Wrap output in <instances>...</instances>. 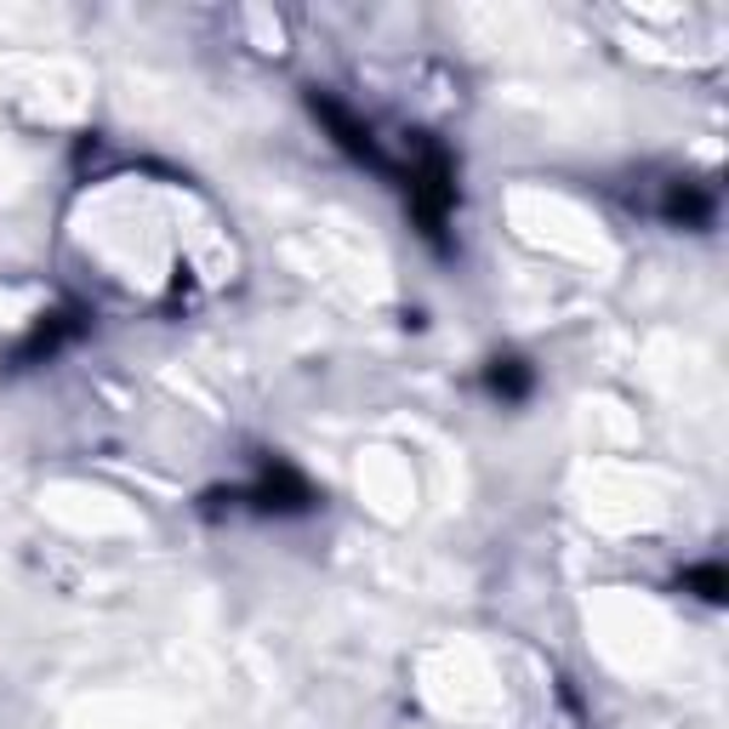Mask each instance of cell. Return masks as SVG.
<instances>
[{
  "instance_id": "1",
  "label": "cell",
  "mask_w": 729,
  "mask_h": 729,
  "mask_svg": "<svg viewBox=\"0 0 729 729\" xmlns=\"http://www.w3.org/2000/svg\"><path fill=\"white\" fill-rule=\"evenodd\" d=\"M411 206H416V217H422L427 234H440L445 211L456 206V183H451V171H445L440 155H427L422 171H411Z\"/></svg>"
},
{
  "instance_id": "2",
  "label": "cell",
  "mask_w": 729,
  "mask_h": 729,
  "mask_svg": "<svg viewBox=\"0 0 729 729\" xmlns=\"http://www.w3.org/2000/svg\"><path fill=\"white\" fill-rule=\"evenodd\" d=\"M252 502L257 508H279V513H290V508H308V484H303V473L297 467H285V462H274L263 479H257V491H252Z\"/></svg>"
},
{
  "instance_id": "3",
  "label": "cell",
  "mask_w": 729,
  "mask_h": 729,
  "mask_svg": "<svg viewBox=\"0 0 729 729\" xmlns=\"http://www.w3.org/2000/svg\"><path fill=\"white\" fill-rule=\"evenodd\" d=\"M314 115L336 131V142H343L348 155H359V160H371V166H376V142H371V131H365V126H359L343 104H331V97H314Z\"/></svg>"
},
{
  "instance_id": "4",
  "label": "cell",
  "mask_w": 729,
  "mask_h": 729,
  "mask_svg": "<svg viewBox=\"0 0 729 729\" xmlns=\"http://www.w3.org/2000/svg\"><path fill=\"white\" fill-rule=\"evenodd\" d=\"M80 331V314H52V319H46V325H35V336H29V343L18 348V359H40V354H58L63 343H69V336Z\"/></svg>"
},
{
  "instance_id": "5",
  "label": "cell",
  "mask_w": 729,
  "mask_h": 729,
  "mask_svg": "<svg viewBox=\"0 0 729 729\" xmlns=\"http://www.w3.org/2000/svg\"><path fill=\"white\" fill-rule=\"evenodd\" d=\"M484 382H491L496 400H524V394H530V365H524V359H491Z\"/></svg>"
},
{
  "instance_id": "6",
  "label": "cell",
  "mask_w": 729,
  "mask_h": 729,
  "mask_svg": "<svg viewBox=\"0 0 729 729\" xmlns=\"http://www.w3.org/2000/svg\"><path fill=\"white\" fill-rule=\"evenodd\" d=\"M667 217H678V223H701V217H707V194H696V188H672V194H667Z\"/></svg>"
},
{
  "instance_id": "7",
  "label": "cell",
  "mask_w": 729,
  "mask_h": 729,
  "mask_svg": "<svg viewBox=\"0 0 729 729\" xmlns=\"http://www.w3.org/2000/svg\"><path fill=\"white\" fill-rule=\"evenodd\" d=\"M690 588H701V599H723V570L718 564H701V570H690Z\"/></svg>"
}]
</instances>
